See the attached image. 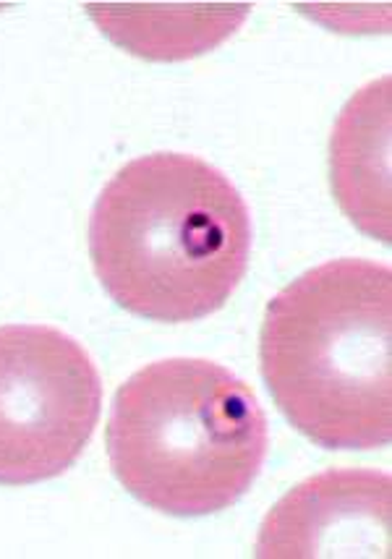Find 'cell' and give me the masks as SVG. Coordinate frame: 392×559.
<instances>
[{"mask_svg": "<svg viewBox=\"0 0 392 559\" xmlns=\"http://www.w3.org/2000/svg\"><path fill=\"white\" fill-rule=\"evenodd\" d=\"M332 189L351 223L390 243V76L364 86L330 142Z\"/></svg>", "mask_w": 392, "mask_h": 559, "instance_id": "obj_6", "label": "cell"}, {"mask_svg": "<svg viewBox=\"0 0 392 559\" xmlns=\"http://www.w3.org/2000/svg\"><path fill=\"white\" fill-rule=\"evenodd\" d=\"M90 16L108 35L139 58L186 61L228 39L249 5H86Z\"/></svg>", "mask_w": 392, "mask_h": 559, "instance_id": "obj_7", "label": "cell"}, {"mask_svg": "<svg viewBox=\"0 0 392 559\" xmlns=\"http://www.w3.org/2000/svg\"><path fill=\"white\" fill-rule=\"evenodd\" d=\"M388 471H324L288 491L259 528V559L388 557Z\"/></svg>", "mask_w": 392, "mask_h": 559, "instance_id": "obj_5", "label": "cell"}, {"mask_svg": "<svg viewBox=\"0 0 392 559\" xmlns=\"http://www.w3.org/2000/svg\"><path fill=\"white\" fill-rule=\"evenodd\" d=\"M251 212L230 178L183 152L126 163L90 219V257L121 309L183 324L230 301L249 267Z\"/></svg>", "mask_w": 392, "mask_h": 559, "instance_id": "obj_1", "label": "cell"}, {"mask_svg": "<svg viewBox=\"0 0 392 559\" xmlns=\"http://www.w3.org/2000/svg\"><path fill=\"white\" fill-rule=\"evenodd\" d=\"M112 474L131 497L173 518L234 508L268 457V416L254 390L207 358H165L112 397Z\"/></svg>", "mask_w": 392, "mask_h": 559, "instance_id": "obj_3", "label": "cell"}, {"mask_svg": "<svg viewBox=\"0 0 392 559\" xmlns=\"http://www.w3.org/2000/svg\"><path fill=\"white\" fill-rule=\"evenodd\" d=\"M103 382L90 353L48 324L0 328V487L61 476L90 444Z\"/></svg>", "mask_w": 392, "mask_h": 559, "instance_id": "obj_4", "label": "cell"}, {"mask_svg": "<svg viewBox=\"0 0 392 559\" xmlns=\"http://www.w3.org/2000/svg\"><path fill=\"white\" fill-rule=\"evenodd\" d=\"M259 364L283 416L324 450L392 439V267L332 259L272 298Z\"/></svg>", "mask_w": 392, "mask_h": 559, "instance_id": "obj_2", "label": "cell"}]
</instances>
